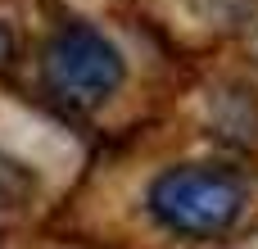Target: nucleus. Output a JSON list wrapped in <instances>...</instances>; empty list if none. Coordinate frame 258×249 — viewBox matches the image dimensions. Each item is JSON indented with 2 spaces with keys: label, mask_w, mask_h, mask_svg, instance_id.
I'll return each instance as SVG.
<instances>
[{
  "label": "nucleus",
  "mask_w": 258,
  "mask_h": 249,
  "mask_svg": "<svg viewBox=\"0 0 258 249\" xmlns=\"http://www.w3.org/2000/svg\"><path fill=\"white\" fill-rule=\"evenodd\" d=\"M245 181L213 163H181L150 181V213L177 236H222L245 218Z\"/></svg>",
  "instance_id": "1"
},
{
  "label": "nucleus",
  "mask_w": 258,
  "mask_h": 249,
  "mask_svg": "<svg viewBox=\"0 0 258 249\" xmlns=\"http://www.w3.org/2000/svg\"><path fill=\"white\" fill-rule=\"evenodd\" d=\"M45 77H50V86L68 104L91 109V104H104L118 91V82H122V54H118V45L100 27L68 23L50 41V50H45Z\"/></svg>",
  "instance_id": "2"
}]
</instances>
